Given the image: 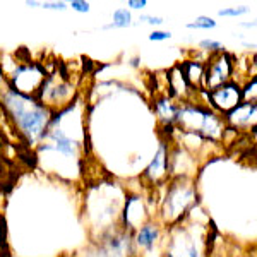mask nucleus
Wrapping results in <instances>:
<instances>
[{
  "label": "nucleus",
  "instance_id": "12",
  "mask_svg": "<svg viewBox=\"0 0 257 257\" xmlns=\"http://www.w3.org/2000/svg\"><path fill=\"white\" fill-rule=\"evenodd\" d=\"M26 6H30V7H36V6H41L40 2H26Z\"/></svg>",
  "mask_w": 257,
  "mask_h": 257
},
{
  "label": "nucleus",
  "instance_id": "1",
  "mask_svg": "<svg viewBox=\"0 0 257 257\" xmlns=\"http://www.w3.org/2000/svg\"><path fill=\"white\" fill-rule=\"evenodd\" d=\"M211 99L216 106H219L221 110H235L238 106V99H240V91L237 86L230 84V86H221L216 88L211 93Z\"/></svg>",
  "mask_w": 257,
  "mask_h": 257
},
{
  "label": "nucleus",
  "instance_id": "11",
  "mask_svg": "<svg viewBox=\"0 0 257 257\" xmlns=\"http://www.w3.org/2000/svg\"><path fill=\"white\" fill-rule=\"evenodd\" d=\"M127 6L132 7V9H144L148 6V2L146 0H128Z\"/></svg>",
  "mask_w": 257,
  "mask_h": 257
},
{
  "label": "nucleus",
  "instance_id": "4",
  "mask_svg": "<svg viewBox=\"0 0 257 257\" xmlns=\"http://www.w3.org/2000/svg\"><path fill=\"white\" fill-rule=\"evenodd\" d=\"M216 26V23H214L211 18H206V16H201V18H197L194 23H190L187 28L190 30H209V28H214Z\"/></svg>",
  "mask_w": 257,
  "mask_h": 257
},
{
  "label": "nucleus",
  "instance_id": "3",
  "mask_svg": "<svg viewBox=\"0 0 257 257\" xmlns=\"http://www.w3.org/2000/svg\"><path fill=\"white\" fill-rule=\"evenodd\" d=\"M156 237H158V231H156V228L153 226H144L143 230L139 231L138 235V242L139 245H151V243H155Z\"/></svg>",
  "mask_w": 257,
  "mask_h": 257
},
{
  "label": "nucleus",
  "instance_id": "7",
  "mask_svg": "<svg viewBox=\"0 0 257 257\" xmlns=\"http://www.w3.org/2000/svg\"><path fill=\"white\" fill-rule=\"evenodd\" d=\"M70 7H72L76 12H89V4L82 2V0H72V2H70Z\"/></svg>",
  "mask_w": 257,
  "mask_h": 257
},
{
  "label": "nucleus",
  "instance_id": "9",
  "mask_svg": "<svg viewBox=\"0 0 257 257\" xmlns=\"http://www.w3.org/2000/svg\"><path fill=\"white\" fill-rule=\"evenodd\" d=\"M201 48H204V50H219V48H221V43L213 41V40H204V41H201Z\"/></svg>",
  "mask_w": 257,
  "mask_h": 257
},
{
  "label": "nucleus",
  "instance_id": "5",
  "mask_svg": "<svg viewBox=\"0 0 257 257\" xmlns=\"http://www.w3.org/2000/svg\"><path fill=\"white\" fill-rule=\"evenodd\" d=\"M248 9L247 7H228V9H221L218 12L221 18H237V16L245 14Z\"/></svg>",
  "mask_w": 257,
  "mask_h": 257
},
{
  "label": "nucleus",
  "instance_id": "10",
  "mask_svg": "<svg viewBox=\"0 0 257 257\" xmlns=\"http://www.w3.org/2000/svg\"><path fill=\"white\" fill-rule=\"evenodd\" d=\"M143 23H148V24H155V26H160V24H163V19L161 18H153V16H141V19Z\"/></svg>",
  "mask_w": 257,
  "mask_h": 257
},
{
  "label": "nucleus",
  "instance_id": "8",
  "mask_svg": "<svg viewBox=\"0 0 257 257\" xmlns=\"http://www.w3.org/2000/svg\"><path fill=\"white\" fill-rule=\"evenodd\" d=\"M170 36L172 35H170L168 31H155V33L149 35V40L151 41H163V40H168Z\"/></svg>",
  "mask_w": 257,
  "mask_h": 257
},
{
  "label": "nucleus",
  "instance_id": "2",
  "mask_svg": "<svg viewBox=\"0 0 257 257\" xmlns=\"http://www.w3.org/2000/svg\"><path fill=\"white\" fill-rule=\"evenodd\" d=\"M131 24H132L131 12L127 9H117L113 12V21L105 28L106 30H110V28H127V26H131Z\"/></svg>",
  "mask_w": 257,
  "mask_h": 257
},
{
  "label": "nucleus",
  "instance_id": "6",
  "mask_svg": "<svg viewBox=\"0 0 257 257\" xmlns=\"http://www.w3.org/2000/svg\"><path fill=\"white\" fill-rule=\"evenodd\" d=\"M41 7H43V9H50V11H65L67 9V4L65 2H43Z\"/></svg>",
  "mask_w": 257,
  "mask_h": 257
}]
</instances>
